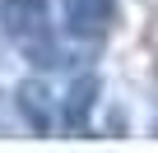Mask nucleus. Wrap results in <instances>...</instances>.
<instances>
[{"mask_svg":"<svg viewBox=\"0 0 158 153\" xmlns=\"http://www.w3.org/2000/svg\"><path fill=\"white\" fill-rule=\"evenodd\" d=\"M5 37L33 60V65H56V28L42 0H5L0 5Z\"/></svg>","mask_w":158,"mask_h":153,"instance_id":"1","label":"nucleus"},{"mask_svg":"<svg viewBox=\"0 0 158 153\" xmlns=\"http://www.w3.org/2000/svg\"><path fill=\"white\" fill-rule=\"evenodd\" d=\"M112 19V0H65V23L74 37H98Z\"/></svg>","mask_w":158,"mask_h":153,"instance_id":"2","label":"nucleus"},{"mask_svg":"<svg viewBox=\"0 0 158 153\" xmlns=\"http://www.w3.org/2000/svg\"><path fill=\"white\" fill-rule=\"evenodd\" d=\"M14 98H19V111H23V121L33 130H51V98H47V88L37 79H28Z\"/></svg>","mask_w":158,"mask_h":153,"instance_id":"3","label":"nucleus"},{"mask_svg":"<svg viewBox=\"0 0 158 153\" xmlns=\"http://www.w3.org/2000/svg\"><path fill=\"white\" fill-rule=\"evenodd\" d=\"M93 98H98V79H93V74L74 79V88H70V102H65V121H70V130H84V116H89Z\"/></svg>","mask_w":158,"mask_h":153,"instance_id":"4","label":"nucleus"}]
</instances>
